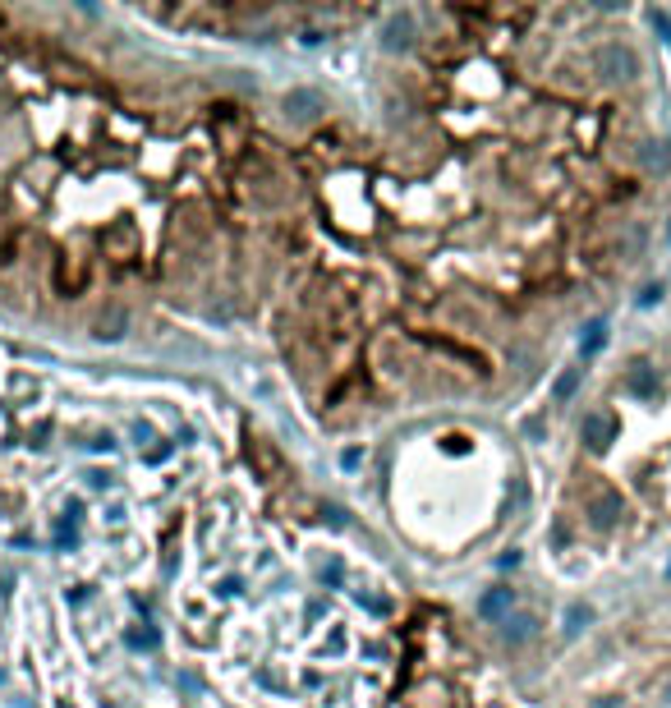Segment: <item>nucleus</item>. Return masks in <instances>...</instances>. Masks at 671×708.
Wrapping results in <instances>:
<instances>
[{"label": "nucleus", "instance_id": "8", "mask_svg": "<svg viewBox=\"0 0 671 708\" xmlns=\"http://www.w3.org/2000/svg\"><path fill=\"white\" fill-rule=\"evenodd\" d=\"M588 621H593V607H588V603H570V607H566V634H579Z\"/></svg>", "mask_w": 671, "mask_h": 708}, {"label": "nucleus", "instance_id": "12", "mask_svg": "<svg viewBox=\"0 0 671 708\" xmlns=\"http://www.w3.org/2000/svg\"><path fill=\"white\" fill-rule=\"evenodd\" d=\"M653 28H657L662 37H671V24H666V15H653Z\"/></svg>", "mask_w": 671, "mask_h": 708}, {"label": "nucleus", "instance_id": "3", "mask_svg": "<svg viewBox=\"0 0 671 708\" xmlns=\"http://www.w3.org/2000/svg\"><path fill=\"white\" fill-rule=\"evenodd\" d=\"M579 438H584L588 451H607L612 438H617V418H612V414H588L584 428H579Z\"/></svg>", "mask_w": 671, "mask_h": 708}, {"label": "nucleus", "instance_id": "5", "mask_svg": "<svg viewBox=\"0 0 671 708\" xmlns=\"http://www.w3.org/2000/svg\"><path fill=\"white\" fill-rule=\"evenodd\" d=\"M510 603H515V594H510V589H488V594L479 598V612L497 621L501 612H510Z\"/></svg>", "mask_w": 671, "mask_h": 708}, {"label": "nucleus", "instance_id": "13", "mask_svg": "<svg viewBox=\"0 0 671 708\" xmlns=\"http://www.w3.org/2000/svg\"><path fill=\"white\" fill-rule=\"evenodd\" d=\"M598 708H626L621 699H598Z\"/></svg>", "mask_w": 671, "mask_h": 708}, {"label": "nucleus", "instance_id": "6", "mask_svg": "<svg viewBox=\"0 0 671 708\" xmlns=\"http://www.w3.org/2000/svg\"><path fill=\"white\" fill-rule=\"evenodd\" d=\"M579 382H584V369H566V373L557 378V387H552V400H557V405H566V400L579 391Z\"/></svg>", "mask_w": 671, "mask_h": 708}, {"label": "nucleus", "instance_id": "11", "mask_svg": "<svg viewBox=\"0 0 671 708\" xmlns=\"http://www.w3.org/2000/svg\"><path fill=\"white\" fill-rule=\"evenodd\" d=\"M657 300H662V286H648V290L639 295V304H644V309H648V304H657Z\"/></svg>", "mask_w": 671, "mask_h": 708}, {"label": "nucleus", "instance_id": "14", "mask_svg": "<svg viewBox=\"0 0 671 708\" xmlns=\"http://www.w3.org/2000/svg\"><path fill=\"white\" fill-rule=\"evenodd\" d=\"M666 703H671V681H666Z\"/></svg>", "mask_w": 671, "mask_h": 708}, {"label": "nucleus", "instance_id": "7", "mask_svg": "<svg viewBox=\"0 0 671 708\" xmlns=\"http://www.w3.org/2000/svg\"><path fill=\"white\" fill-rule=\"evenodd\" d=\"M603 345H607V322H588V327H584V340H579V349H584V354H598Z\"/></svg>", "mask_w": 671, "mask_h": 708}, {"label": "nucleus", "instance_id": "1", "mask_svg": "<svg viewBox=\"0 0 671 708\" xmlns=\"http://www.w3.org/2000/svg\"><path fill=\"white\" fill-rule=\"evenodd\" d=\"M593 69H598V79L612 84V88H626L639 79V55L626 46V42H603L598 55H593Z\"/></svg>", "mask_w": 671, "mask_h": 708}, {"label": "nucleus", "instance_id": "4", "mask_svg": "<svg viewBox=\"0 0 671 708\" xmlns=\"http://www.w3.org/2000/svg\"><path fill=\"white\" fill-rule=\"evenodd\" d=\"M626 387H630V396H639V400H657V391H662V378H657V369H653V364H630V378H626Z\"/></svg>", "mask_w": 671, "mask_h": 708}, {"label": "nucleus", "instance_id": "10", "mask_svg": "<svg viewBox=\"0 0 671 708\" xmlns=\"http://www.w3.org/2000/svg\"><path fill=\"white\" fill-rule=\"evenodd\" d=\"M529 634H534V621H525V616H519V621H506V640H510V644L529 640Z\"/></svg>", "mask_w": 671, "mask_h": 708}, {"label": "nucleus", "instance_id": "9", "mask_svg": "<svg viewBox=\"0 0 671 708\" xmlns=\"http://www.w3.org/2000/svg\"><path fill=\"white\" fill-rule=\"evenodd\" d=\"M644 166H648V171H666V166H671V152H666L662 143H648V148H644Z\"/></svg>", "mask_w": 671, "mask_h": 708}, {"label": "nucleus", "instance_id": "15", "mask_svg": "<svg viewBox=\"0 0 671 708\" xmlns=\"http://www.w3.org/2000/svg\"><path fill=\"white\" fill-rule=\"evenodd\" d=\"M666 575H671V565H666Z\"/></svg>", "mask_w": 671, "mask_h": 708}, {"label": "nucleus", "instance_id": "2", "mask_svg": "<svg viewBox=\"0 0 671 708\" xmlns=\"http://www.w3.org/2000/svg\"><path fill=\"white\" fill-rule=\"evenodd\" d=\"M621 516H626V502H621V492H617V487H603L598 497L588 502V520L598 525V529H612Z\"/></svg>", "mask_w": 671, "mask_h": 708}]
</instances>
